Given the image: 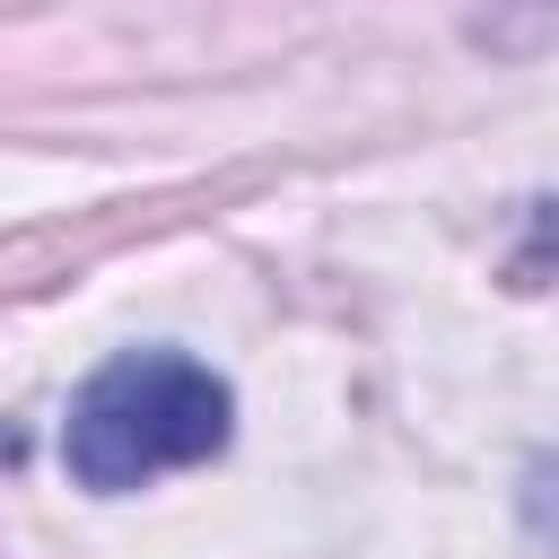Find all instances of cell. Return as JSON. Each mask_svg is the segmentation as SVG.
I'll list each match as a JSON object with an SVG mask.
<instances>
[{"mask_svg": "<svg viewBox=\"0 0 559 559\" xmlns=\"http://www.w3.org/2000/svg\"><path fill=\"white\" fill-rule=\"evenodd\" d=\"M227 428H236L227 376H210L183 349H122L70 393L61 463L79 489L122 498V489H148L157 472L210 463L227 445Z\"/></svg>", "mask_w": 559, "mask_h": 559, "instance_id": "1", "label": "cell"}, {"mask_svg": "<svg viewBox=\"0 0 559 559\" xmlns=\"http://www.w3.org/2000/svg\"><path fill=\"white\" fill-rule=\"evenodd\" d=\"M524 524L559 550V454H542V463L524 472Z\"/></svg>", "mask_w": 559, "mask_h": 559, "instance_id": "2", "label": "cell"}]
</instances>
